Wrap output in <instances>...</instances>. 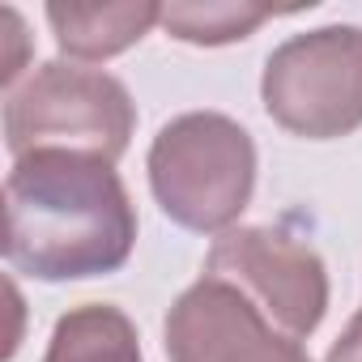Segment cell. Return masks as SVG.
<instances>
[{"label": "cell", "mask_w": 362, "mask_h": 362, "mask_svg": "<svg viewBox=\"0 0 362 362\" xmlns=\"http://www.w3.org/2000/svg\"><path fill=\"white\" fill-rule=\"evenodd\" d=\"M136 205L111 162L39 149L5 175V260L35 281H86L128 264Z\"/></svg>", "instance_id": "6da1fadb"}, {"label": "cell", "mask_w": 362, "mask_h": 362, "mask_svg": "<svg viewBox=\"0 0 362 362\" xmlns=\"http://www.w3.org/2000/svg\"><path fill=\"white\" fill-rule=\"evenodd\" d=\"M149 188L162 214L197 235H226L256 192V141L222 111H188L158 128Z\"/></svg>", "instance_id": "7a4b0ae2"}, {"label": "cell", "mask_w": 362, "mask_h": 362, "mask_svg": "<svg viewBox=\"0 0 362 362\" xmlns=\"http://www.w3.org/2000/svg\"><path fill=\"white\" fill-rule=\"evenodd\" d=\"M132 128V94L103 69L47 60L5 94V145L13 162L39 149H69L115 166L128 153Z\"/></svg>", "instance_id": "3957f363"}, {"label": "cell", "mask_w": 362, "mask_h": 362, "mask_svg": "<svg viewBox=\"0 0 362 362\" xmlns=\"http://www.w3.org/2000/svg\"><path fill=\"white\" fill-rule=\"evenodd\" d=\"M260 98L273 124L307 141L362 128V26H320L264 60Z\"/></svg>", "instance_id": "277c9868"}, {"label": "cell", "mask_w": 362, "mask_h": 362, "mask_svg": "<svg viewBox=\"0 0 362 362\" xmlns=\"http://www.w3.org/2000/svg\"><path fill=\"white\" fill-rule=\"evenodd\" d=\"M205 277L230 281L286 337L307 341L328 311V269L311 243L273 226H235L214 239Z\"/></svg>", "instance_id": "5b68a950"}, {"label": "cell", "mask_w": 362, "mask_h": 362, "mask_svg": "<svg viewBox=\"0 0 362 362\" xmlns=\"http://www.w3.org/2000/svg\"><path fill=\"white\" fill-rule=\"evenodd\" d=\"M170 362H311L303 341L286 337L230 281H192L166 311Z\"/></svg>", "instance_id": "8992f818"}, {"label": "cell", "mask_w": 362, "mask_h": 362, "mask_svg": "<svg viewBox=\"0 0 362 362\" xmlns=\"http://www.w3.org/2000/svg\"><path fill=\"white\" fill-rule=\"evenodd\" d=\"M47 22L56 35V47L69 60H111L141 43L158 22L162 5L149 0H119V5H47Z\"/></svg>", "instance_id": "52a82bcc"}, {"label": "cell", "mask_w": 362, "mask_h": 362, "mask_svg": "<svg viewBox=\"0 0 362 362\" xmlns=\"http://www.w3.org/2000/svg\"><path fill=\"white\" fill-rule=\"evenodd\" d=\"M43 362H145L136 324L111 303H81L52 328Z\"/></svg>", "instance_id": "ba28073f"}, {"label": "cell", "mask_w": 362, "mask_h": 362, "mask_svg": "<svg viewBox=\"0 0 362 362\" xmlns=\"http://www.w3.org/2000/svg\"><path fill=\"white\" fill-rule=\"evenodd\" d=\"M273 9L264 5H235V0H197V5H162V26L170 39L192 47H226L256 35Z\"/></svg>", "instance_id": "9c48e42d"}, {"label": "cell", "mask_w": 362, "mask_h": 362, "mask_svg": "<svg viewBox=\"0 0 362 362\" xmlns=\"http://www.w3.org/2000/svg\"><path fill=\"white\" fill-rule=\"evenodd\" d=\"M324 362H362V311L345 324V332L328 345Z\"/></svg>", "instance_id": "30bf717a"}]
</instances>
